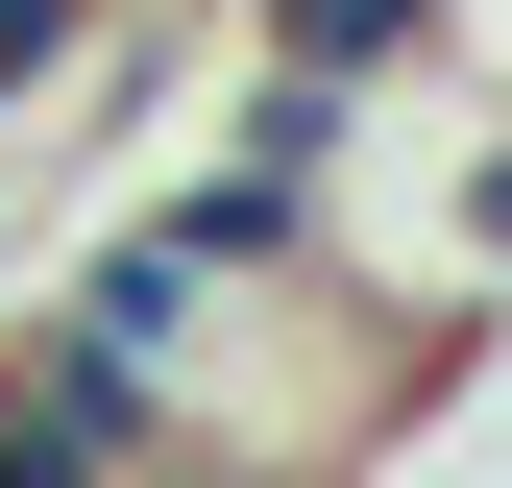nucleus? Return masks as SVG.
<instances>
[{
	"label": "nucleus",
	"instance_id": "f257e3e1",
	"mask_svg": "<svg viewBox=\"0 0 512 488\" xmlns=\"http://www.w3.org/2000/svg\"><path fill=\"white\" fill-rule=\"evenodd\" d=\"M269 74H317V98H391V74H464V0H269Z\"/></svg>",
	"mask_w": 512,
	"mask_h": 488
},
{
	"label": "nucleus",
	"instance_id": "f03ea898",
	"mask_svg": "<svg viewBox=\"0 0 512 488\" xmlns=\"http://www.w3.org/2000/svg\"><path fill=\"white\" fill-rule=\"evenodd\" d=\"M74 49H98V0H0V98H25V122L74 98Z\"/></svg>",
	"mask_w": 512,
	"mask_h": 488
},
{
	"label": "nucleus",
	"instance_id": "7ed1b4c3",
	"mask_svg": "<svg viewBox=\"0 0 512 488\" xmlns=\"http://www.w3.org/2000/svg\"><path fill=\"white\" fill-rule=\"evenodd\" d=\"M464 269H512V122L464 147Z\"/></svg>",
	"mask_w": 512,
	"mask_h": 488
}]
</instances>
